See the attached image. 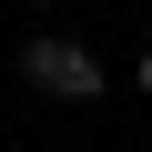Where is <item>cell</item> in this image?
<instances>
[{"instance_id": "obj_1", "label": "cell", "mask_w": 152, "mask_h": 152, "mask_svg": "<svg viewBox=\"0 0 152 152\" xmlns=\"http://www.w3.org/2000/svg\"><path fill=\"white\" fill-rule=\"evenodd\" d=\"M20 81L41 91V102H102L112 91V71H102V51L91 41H71V31H41V41H20Z\"/></svg>"}, {"instance_id": "obj_2", "label": "cell", "mask_w": 152, "mask_h": 152, "mask_svg": "<svg viewBox=\"0 0 152 152\" xmlns=\"http://www.w3.org/2000/svg\"><path fill=\"white\" fill-rule=\"evenodd\" d=\"M132 81H142V102H152V41H142V61H132Z\"/></svg>"}, {"instance_id": "obj_3", "label": "cell", "mask_w": 152, "mask_h": 152, "mask_svg": "<svg viewBox=\"0 0 152 152\" xmlns=\"http://www.w3.org/2000/svg\"><path fill=\"white\" fill-rule=\"evenodd\" d=\"M20 10H61V0H20Z\"/></svg>"}]
</instances>
